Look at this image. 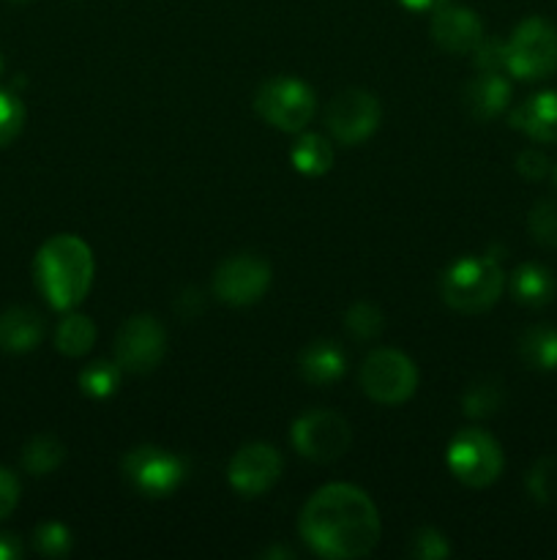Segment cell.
Here are the masks:
<instances>
[{
  "instance_id": "1",
  "label": "cell",
  "mask_w": 557,
  "mask_h": 560,
  "mask_svg": "<svg viewBox=\"0 0 557 560\" xmlns=\"http://www.w3.org/2000/svg\"><path fill=\"white\" fill-rule=\"evenodd\" d=\"M300 539L315 556L355 560L369 556L382 534L380 512L369 492L355 485H325L306 501L298 520Z\"/></svg>"
},
{
  "instance_id": "2",
  "label": "cell",
  "mask_w": 557,
  "mask_h": 560,
  "mask_svg": "<svg viewBox=\"0 0 557 560\" xmlns=\"http://www.w3.org/2000/svg\"><path fill=\"white\" fill-rule=\"evenodd\" d=\"M93 271L96 262L91 246L76 235H52L36 252V284L58 312H71L82 304L93 284Z\"/></svg>"
},
{
  "instance_id": "3",
  "label": "cell",
  "mask_w": 557,
  "mask_h": 560,
  "mask_svg": "<svg viewBox=\"0 0 557 560\" xmlns=\"http://www.w3.org/2000/svg\"><path fill=\"white\" fill-rule=\"evenodd\" d=\"M506 290V273L497 257H459L442 273L440 295L453 312L478 315L491 310Z\"/></svg>"
},
{
  "instance_id": "4",
  "label": "cell",
  "mask_w": 557,
  "mask_h": 560,
  "mask_svg": "<svg viewBox=\"0 0 557 560\" xmlns=\"http://www.w3.org/2000/svg\"><path fill=\"white\" fill-rule=\"evenodd\" d=\"M506 71L522 82L546 80L557 71V27L544 16H530L506 42Z\"/></svg>"
},
{
  "instance_id": "5",
  "label": "cell",
  "mask_w": 557,
  "mask_h": 560,
  "mask_svg": "<svg viewBox=\"0 0 557 560\" xmlns=\"http://www.w3.org/2000/svg\"><path fill=\"white\" fill-rule=\"evenodd\" d=\"M254 113L273 129L300 135L317 113L315 91L295 77H273L257 88Z\"/></svg>"
},
{
  "instance_id": "6",
  "label": "cell",
  "mask_w": 557,
  "mask_h": 560,
  "mask_svg": "<svg viewBox=\"0 0 557 560\" xmlns=\"http://www.w3.org/2000/svg\"><path fill=\"white\" fill-rule=\"evenodd\" d=\"M446 459L451 474L464 487H475V490L495 485L502 474V465H506L500 443L486 430H475V427L459 430L451 438Z\"/></svg>"
},
{
  "instance_id": "7",
  "label": "cell",
  "mask_w": 557,
  "mask_h": 560,
  "mask_svg": "<svg viewBox=\"0 0 557 560\" xmlns=\"http://www.w3.org/2000/svg\"><path fill=\"white\" fill-rule=\"evenodd\" d=\"M360 388L377 405H402L418 388V370L399 350H371L360 364Z\"/></svg>"
},
{
  "instance_id": "8",
  "label": "cell",
  "mask_w": 557,
  "mask_h": 560,
  "mask_svg": "<svg viewBox=\"0 0 557 560\" xmlns=\"http://www.w3.org/2000/svg\"><path fill=\"white\" fill-rule=\"evenodd\" d=\"M115 364L131 375H147L162 364L167 353L164 326L151 315H134L115 334Z\"/></svg>"
},
{
  "instance_id": "9",
  "label": "cell",
  "mask_w": 557,
  "mask_h": 560,
  "mask_svg": "<svg viewBox=\"0 0 557 560\" xmlns=\"http://www.w3.org/2000/svg\"><path fill=\"white\" fill-rule=\"evenodd\" d=\"M289 438H293V446L300 457L311 459V463H333L342 454H347L353 432L339 413L309 410L300 419H295Z\"/></svg>"
},
{
  "instance_id": "10",
  "label": "cell",
  "mask_w": 557,
  "mask_h": 560,
  "mask_svg": "<svg viewBox=\"0 0 557 560\" xmlns=\"http://www.w3.org/2000/svg\"><path fill=\"white\" fill-rule=\"evenodd\" d=\"M126 481L145 498H167L183 481L186 468L180 457L158 446H137L120 463Z\"/></svg>"
},
{
  "instance_id": "11",
  "label": "cell",
  "mask_w": 557,
  "mask_h": 560,
  "mask_svg": "<svg viewBox=\"0 0 557 560\" xmlns=\"http://www.w3.org/2000/svg\"><path fill=\"white\" fill-rule=\"evenodd\" d=\"M382 120V107L375 93L347 88L328 102L325 124L333 140L342 145H360L377 131Z\"/></svg>"
},
{
  "instance_id": "12",
  "label": "cell",
  "mask_w": 557,
  "mask_h": 560,
  "mask_svg": "<svg viewBox=\"0 0 557 560\" xmlns=\"http://www.w3.org/2000/svg\"><path fill=\"white\" fill-rule=\"evenodd\" d=\"M271 288V266L257 255H233L213 273V293L227 306H251Z\"/></svg>"
},
{
  "instance_id": "13",
  "label": "cell",
  "mask_w": 557,
  "mask_h": 560,
  "mask_svg": "<svg viewBox=\"0 0 557 560\" xmlns=\"http://www.w3.org/2000/svg\"><path fill=\"white\" fill-rule=\"evenodd\" d=\"M282 476V457L268 443H249L229 459L227 481L244 498L265 495Z\"/></svg>"
},
{
  "instance_id": "14",
  "label": "cell",
  "mask_w": 557,
  "mask_h": 560,
  "mask_svg": "<svg viewBox=\"0 0 557 560\" xmlns=\"http://www.w3.org/2000/svg\"><path fill=\"white\" fill-rule=\"evenodd\" d=\"M431 42L440 49L453 55H467L478 47L484 38V25H481L478 14L464 5H448L442 3L440 9L431 11Z\"/></svg>"
},
{
  "instance_id": "15",
  "label": "cell",
  "mask_w": 557,
  "mask_h": 560,
  "mask_svg": "<svg viewBox=\"0 0 557 560\" xmlns=\"http://www.w3.org/2000/svg\"><path fill=\"white\" fill-rule=\"evenodd\" d=\"M511 126L533 142H557V91H541L511 109Z\"/></svg>"
},
{
  "instance_id": "16",
  "label": "cell",
  "mask_w": 557,
  "mask_h": 560,
  "mask_svg": "<svg viewBox=\"0 0 557 560\" xmlns=\"http://www.w3.org/2000/svg\"><path fill=\"white\" fill-rule=\"evenodd\" d=\"M462 102L475 120H491L506 113L508 102H511V82L500 71H481L464 85Z\"/></svg>"
},
{
  "instance_id": "17",
  "label": "cell",
  "mask_w": 557,
  "mask_h": 560,
  "mask_svg": "<svg viewBox=\"0 0 557 560\" xmlns=\"http://www.w3.org/2000/svg\"><path fill=\"white\" fill-rule=\"evenodd\" d=\"M347 370V355L331 339H317L306 345L298 355V372L309 386H331Z\"/></svg>"
},
{
  "instance_id": "18",
  "label": "cell",
  "mask_w": 557,
  "mask_h": 560,
  "mask_svg": "<svg viewBox=\"0 0 557 560\" xmlns=\"http://www.w3.org/2000/svg\"><path fill=\"white\" fill-rule=\"evenodd\" d=\"M44 339V320L27 306H11L0 312V350L5 353H27Z\"/></svg>"
},
{
  "instance_id": "19",
  "label": "cell",
  "mask_w": 557,
  "mask_h": 560,
  "mask_svg": "<svg viewBox=\"0 0 557 560\" xmlns=\"http://www.w3.org/2000/svg\"><path fill=\"white\" fill-rule=\"evenodd\" d=\"M508 290L517 299V304L530 306V310H541V306L552 304L555 299V273L541 262H522L517 271L508 277Z\"/></svg>"
},
{
  "instance_id": "20",
  "label": "cell",
  "mask_w": 557,
  "mask_h": 560,
  "mask_svg": "<svg viewBox=\"0 0 557 560\" xmlns=\"http://www.w3.org/2000/svg\"><path fill=\"white\" fill-rule=\"evenodd\" d=\"M519 355L530 370L555 372L557 370V328L533 326L519 337Z\"/></svg>"
},
{
  "instance_id": "21",
  "label": "cell",
  "mask_w": 557,
  "mask_h": 560,
  "mask_svg": "<svg viewBox=\"0 0 557 560\" xmlns=\"http://www.w3.org/2000/svg\"><path fill=\"white\" fill-rule=\"evenodd\" d=\"M289 162L300 175H325L333 167V145L322 135H300L289 151Z\"/></svg>"
},
{
  "instance_id": "22",
  "label": "cell",
  "mask_w": 557,
  "mask_h": 560,
  "mask_svg": "<svg viewBox=\"0 0 557 560\" xmlns=\"http://www.w3.org/2000/svg\"><path fill=\"white\" fill-rule=\"evenodd\" d=\"M93 342H96V326L85 315L63 317L58 331H55V348L69 359H82V355L91 353Z\"/></svg>"
},
{
  "instance_id": "23",
  "label": "cell",
  "mask_w": 557,
  "mask_h": 560,
  "mask_svg": "<svg viewBox=\"0 0 557 560\" xmlns=\"http://www.w3.org/2000/svg\"><path fill=\"white\" fill-rule=\"evenodd\" d=\"M66 448L58 438L36 435L25 448H22V468L31 476H47L63 463Z\"/></svg>"
},
{
  "instance_id": "24",
  "label": "cell",
  "mask_w": 557,
  "mask_h": 560,
  "mask_svg": "<svg viewBox=\"0 0 557 560\" xmlns=\"http://www.w3.org/2000/svg\"><path fill=\"white\" fill-rule=\"evenodd\" d=\"M120 372L115 361H93L80 372V392L91 399H109L118 392Z\"/></svg>"
},
{
  "instance_id": "25",
  "label": "cell",
  "mask_w": 557,
  "mask_h": 560,
  "mask_svg": "<svg viewBox=\"0 0 557 560\" xmlns=\"http://www.w3.org/2000/svg\"><path fill=\"white\" fill-rule=\"evenodd\" d=\"M502 402H506V392L500 381H475L464 394L462 408L470 419H486V416H495Z\"/></svg>"
},
{
  "instance_id": "26",
  "label": "cell",
  "mask_w": 557,
  "mask_h": 560,
  "mask_svg": "<svg viewBox=\"0 0 557 560\" xmlns=\"http://www.w3.org/2000/svg\"><path fill=\"white\" fill-rule=\"evenodd\" d=\"M344 326H347L349 337L360 339V342H371V339L386 331V317L371 301H358V304L344 312Z\"/></svg>"
},
{
  "instance_id": "27",
  "label": "cell",
  "mask_w": 557,
  "mask_h": 560,
  "mask_svg": "<svg viewBox=\"0 0 557 560\" xmlns=\"http://www.w3.org/2000/svg\"><path fill=\"white\" fill-rule=\"evenodd\" d=\"M33 547L44 558H66L71 552V530L63 523H44L33 534Z\"/></svg>"
},
{
  "instance_id": "28",
  "label": "cell",
  "mask_w": 557,
  "mask_h": 560,
  "mask_svg": "<svg viewBox=\"0 0 557 560\" xmlns=\"http://www.w3.org/2000/svg\"><path fill=\"white\" fill-rule=\"evenodd\" d=\"M528 228H530V235H533L541 246H549V249H555L557 246V202H552V200L538 202V206L530 211Z\"/></svg>"
},
{
  "instance_id": "29",
  "label": "cell",
  "mask_w": 557,
  "mask_h": 560,
  "mask_svg": "<svg viewBox=\"0 0 557 560\" xmlns=\"http://www.w3.org/2000/svg\"><path fill=\"white\" fill-rule=\"evenodd\" d=\"M22 126H25V107H22L20 96H14L11 91H0V148L14 142Z\"/></svg>"
},
{
  "instance_id": "30",
  "label": "cell",
  "mask_w": 557,
  "mask_h": 560,
  "mask_svg": "<svg viewBox=\"0 0 557 560\" xmlns=\"http://www.w3.org/2000/svg\"><path fill=\"white\" fill-rule=\"evenodd\" d=\"M410 556L420 560H437L451 556V547H448L446 536L435 528H420L418 534L410 541Z\"/></svg>"
},
{
  "instance_id": "31",
  "label": "cell",
  "mask_w": 557,
  "mask_h": 560,
  "mask_svg": "<svg viewBox=\"0 0 557 560\" xmlns=\"http://www.w3.org/2000/svg\"><path fill=\"white\" fill-rule=\"evenodd\" d=\"M555 481H557V465L552 463V459H541L528 476L530 492H533V498H538V501H549V498L557 495Z\"/></svg>"
},
{
  "instance_id": "32",
  "label": "cell",
  "mask_w": 557,
  "mask_h": 560,
  "mask_svg": "<svg viewBox=\"0 0 557 560\" xmlns=\"http://www.w3.org/2000/svg\"><path fill=\"white\" fill-rule=\"evenodd\" d=\"M473 63L481 71H506V42L500 38H481L473 49Z\"/></svg>"
},
{
  "instance_id": "33",
  "label": "cell",
  "mask_w": 557,
  "mask_h": 560,
  "mask_svg": "<svg viewBox=\"0 0 557 560\" xmlns=\"http://www.w3.org/2000/svg\"><path fill=\"white\" fill-rule=\"evenodd\" d=\"M517 170L519 175H524L528 180H541L549 175V159L538 151V148H524L517 156Z\"/></svg>"
},
{
  "instance_id": "34",
  "label": "cell",
  "mask_w": 557,
  "mask_h": 560,
  "mask_svg": "<svg viewBox=\"0 0 557 560\" xmlns=\"http://www.w3.org/2000/svg\"><path fill=\"white\" fill-rule=\"evenodd\" d=\"M20 503V481L9 468L0 465V520L9 517Z\"/></svg>"
},
{
  "instance_id": "35",
  "label": "cell",
  "mask_w": 557,
  "mask_h": 560,
  "mask_svg": "<svg viewBox=\"0 0 557 560\" xmlns=\"http://www.w3.org/2000/svg\"><path fill=\"white\" fill-rule=\"evenodd\" d=\"M175 310H178V315L183 317V320H194V317L202 312L200 290H194V288L183 290V293L178 295V301H175Z\"/></svg>"
},
{
  "instance_id": "36",
  "label": "cell",
  "mask_w": 557,
  "mask_h": 560,
  "mask_svg": "<svg viewBox=\"0 0 557 560\" xmlns=\"http://www.w3.org/2000/svg\"><path fill=\"white\" fill-rule=\"evenodd\" d=\"M22 556V545L14 534H0V560H16Z\"/></svg>"
},
{
  "instance_id": "37",
  "label": "cell",
  "mask_w": 557,
  "mask_h": 560,
  "mask_svg": "<svg viewBox=\"0 0 557 560\" xmlns=\"http://www.w3.org/2000/svg\"><path fill=\"white\" fill-rule=\"evenodd\" d=\"M399 3L410 11H435V9H440L446 0H399Z\"/></svg>"
},
{
  "instance_id": "38",
  "label": "cell",
  "mask_w": 557,
  "mask_h": 560,
  "mask_svg": "<svg viewBox=\"0 0 557 560\" xmlns=\"http://www.w3.org/2000/svg\"><path fill=\"white\" fill-rule=\"evenodd\" d=\"M0 71H3V58H0Z\"/></svg>"
},
{
  "instance_id": "39",
  "label": "cell",
  "mask_w": 557,
  "mask_h": 560,
  "mask_svg": "<svg viewBox=\"0 0 557 560\" xmlns=\"http://www.w3.org/2000/svg\"><path fill=\"white\" fill-rule=\"evenodd\" d=\"M555 184H557V167H555Z\"/></svg>"
}]
</instances>
